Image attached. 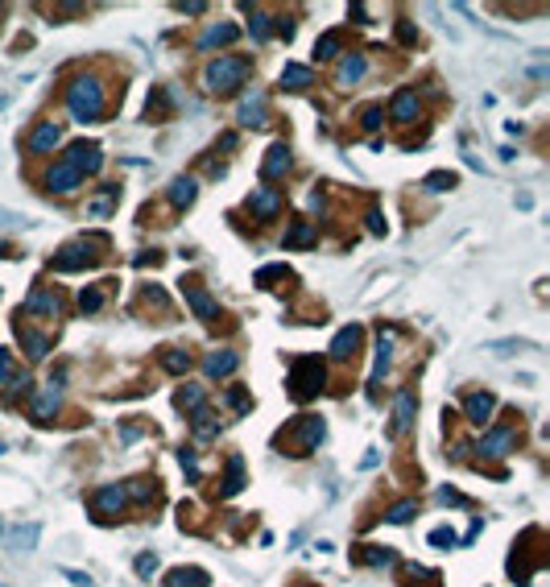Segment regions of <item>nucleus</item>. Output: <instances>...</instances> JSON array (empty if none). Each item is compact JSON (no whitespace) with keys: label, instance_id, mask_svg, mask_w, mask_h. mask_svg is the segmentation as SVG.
Listing matches in <instances>:
<instances>
[{"label":"nucleus","instance_id":"34","mask_svg":"<svg viewBox=\"0 0 550 587\" xmlns=\"http://www.w3.org/2000/svg\"><path fill=\"white\" fill-rule=\"evenodd\" d=\"M286 248H307V245H314V228H311V220H298L294 228L286 232V240H282Z\"/></svg>","mask_w":550,"mask_h":587},{"label":"nucleus","instance_id":"20","mask_svg":"<svg viewBox=\"0 0 550 587\" xmlns=\"http://www.w3.org/2000/svg\"><path fill=\"white\" fill-rule=\"evenodd\" d=\"M207 583H211V575L203 566H174L166 575V587H207Z\"/></svg>","mask_w":550,"mask_h":587},{"label":"nucleus","instance_id":"43","mask_svg":"<svg viewBox=\"0 0 550 587\" xmlns=\"http://www.w3.org/2000/svg\"><path fill=\"white\" fill-rule=\"evenodd\" d=\"M282 277H290V269H286V265H265V269L257 273L253 281H257L261 290H269V281H282Z\"/></svg>","mask_w":550,"mask_h":587},{"label":"nucleus","instance_id":"17","mask_svg":"<svg viewBox=\"0 0 550 587\" xmlns=\"http://www.w3.org/2000/svg\"><path fill=\"white\" fill-rule=\"evenodd\" d=\"M240 368V356L236 352H228V347H219V352H211L207 360H203V372L211 376V381H219V376H232Z\"/></svg>","mask_w":550,"mask_h":587},{"label":"nucleus","instance_id":"3","mask_svg":"<svg viewBox=\"0 0 550 587\" xmlns=\"http://www.w3.org/2000/svg\"><path fill=\"white\" fill-rule=\"evenodd\" d=\"M327 385V368L319 356H298L294 368H290V393H294V401H311L319 397Z\"/></svg>","mask_w":550,"mask_h":587},{"label":"nucleus","instance_id":"25","mask_svg":"<svg viewBox=\"0 0 550 587\" xmlns=\"http://www.w3.org/2000/svg\"><path fill=\"white\" fill-rule=\"evenodd\" d=\"M356 347H360V327H343V331H335V340H331V356H335V360H348Z\"/></svg>","mask_w":550,"mask_h":587},{"label":"nucleus","instance_id":"22","mask_svg":"<svg viewBox=\"0 0 550 587\" xmlns=\"http://www.w3.org/2000/svg\"><path fill=\"white\" fill-rule=\"evenodd\" d=\"M463 410H468V422L484 426V422L493 418V410H497V401H493V393H472V397L463 401Z\"/></svg>","mask_w":550,"mask_h":587},{"label":"nucleus","instance_id":"8","mask_svg":"<svg viewBox=\"0 0 550 587\" xmlns=\"http://www.w3.org/2000/svg\"><path fill=\"white\" fill-rule=\"evenodd\" d=\"M67 162H71L79 174H96L99 166H104V153H99L96 141H75V145L67 149Z\"/></svg>","mask_w":550,"mask_h":587},{"label":"nucleus","instance_id":"54","mask_svg":"<svg viewBox=\"0 0 550 587\" xmlns=\"http://www.w3.org/2000/svg\"><path fill=\"white\" fill-rule=\"evenodd\" d=\"M368 232H373V236H385V220H381V211H368Z\"/></svg>","mask_w":550,"mask_h":587},{"label":"nucleus","instance_id":"16","mask_svg":"<svg viewBox=\"0 0 550 587\" xmlns=\"http://www.w3.org/2000/svg\"><path fill=\"white\" fill-rule=\"evenodd\" d=\"M62 145V128L54 121H46V124H38L33 133H29V153H50V149H58Z\"/></svg>","mask_w":550,"mask_h":587},{"label":"nucleus","instance_id":"33","mask_svg":"<svg viewBox=\"0 0 550 587\" xmlns=\"http://www.w3.org/2000/svg\"><path fill=\"white\" fill-rule=\"evenodd\" d=\"M162 368L174 372V376L191 372V352H182V347H162Z\"/></svg>","mask_w":550,"mask_h":587},{"label":"nucleus","instance_id":"32","mask_svg":"<svg viewBox=\"0 0 550 587\" xmlns=\"http://www.w3.org/2000/svg\"><path fill=\"white\" fill-rule=\"evenodd\" d=\"M389 352H393V335L389 331H381V340H377V364H373V389L381 385V376H385V368H389Z\"/></svg>","mask_w":550,"mask_h":587},{"label":"nucleus","instance_id":"28","mask_svg":"<svg viewBox=\"0 0 550 587\" xmlns=\"http://www.w3.org/2000/svg\"><path fill=\"white\" fill-rule=\"evenodd\" d=\"M191 426H194V439H216V435H219V418L211 414L207 406H199V410H194Z\"/></svg>","mask_w":550,"mask_h":587},{"label":"nucleus","instance_id":"58","mask_svg":"<svg viewBox=\"0 0 550 587\" xmlns=\"http://www.w3.org/2000/svg\"><path fill=\"white\" fill-rule=\"evenodd\" d=\"M439 496H443V501H451V505H463V496H459V492H451V488H443Z\"/></svg>","mask_w":550,"mask_h":587},{"label":"nucleus","instance_id":"9","mask_svg":"<svg viewBox=\"0 0 550 587\" xmlns=\"http://www.w3.org/2000/svg\"><path fill=\"white\" fill-rule=\"evenodd\" d=\"M62 406V376H50V385L42 389V397L33 401V422H50Z\"/></svg>","mask_w":550,"mask_h":587},{"label":"nucleus","instance_id":"51","mask_svg":"<svg viewBox=\"0 0 550 587\" xmlns=\"http://www.w3.org/2000/svg\"><path fill=\"white\" fill-rule=\"evenodd\" d=\"M228 406H236L240 414H244V410H248V393H244V389H228Z\"/></svg>","mask_w":550,"mask_h":587},{"label":"nucleus","instance_id":"27","mask_svg":"<svg viewBox=\"0 0 550 587\" xmlns=\"http://www.w3.org/2000/svg\"><path fill=\"white\" fill-rule=\"evenodd\" d=\"M314 83V71L311 67H298V62H286L282 67V87H294V91H302V87H311Z\"/></svg>","mask_w":550,"mask_h":587},{"label":"nucleus","instance_id":"38","mask_svg":"<svg viewBox=\"0 0 550 587\" xmlns=\"http://www.w3.org/2000/svg\"><path fill=\"white\" fill-rule=\"evenodd\" d=\"M422 186L439 195V191H451V186H459V178H455L451 170H434V174H427V182H422Z\"/></svg>","mask_w":550,"mask_h":587},{"label":"nucleus","instance_id":"6","mask_svg":"<svg viewBox=\"0 0 550 587\" xmlns=\"http://www.w3.org/2000/svg\"><path fill=\"white\" fill-rule=\"evenodd\" d=\"M248 207H253V216H257V220H277V216H282V207H286V199H282V191H277V186H257V191H253V199H248Z\"/></svg>","mask_w":550,"mask_h":587},{"label":"nucleus","instance_id":"36","mask_svg":"<svg viewBox=\"0 0 550 587\" xmlns=\"http://www.w3.org/2000/svg\"><path fill=\"white\" fill-rule=\"evenodd\" d=\"M116 199H120V186H104V191H99V195L92 199V207H87V211H92L96 220H104V216H108V211L116 207Z\"/></svg>","mask_w":550,"mask_h":587},{"label":"nucleus","instance_id":"52","mask_svg":"<svg viewBox=\"0 0 550 587\" xmlns=\"http://www.w3.org/2000/svg\"><path fill=\"white\" fill-rule=\"evenodd\" d=\"M431 542H434V546H455L459 538H455V530H434Z\"/></svg>","mask_w":550,"mask_h":587},{"label":"nucleus","instance_id":"49","mask_svg":"<svg viewBox=\"0 0 550 587\" xmlns=\"http://www.w3.org/2000/svg\"><path fill=\"white\" fill-rule=\"evenodd\" d=\"M178 464L187 467V476H191V480H199V464H194V451H187V447H182V451H178Z\"/></svg>","mask_w":550,"mask_h":587},{"label":"nucleus","instance_id":"40","mask_svg":"<svg viewBox=\"0 0 550 587\" xmlns=\"http://www.w3.org/2000/svg\"><path fill=\"white\" fill-rule=\"evenodd\" d=\"M414 513H418V501H397V505L385 513V521H393V525H406Z\"/></svg>","mask_w":550,"mask_h":587},{"label":"nucleus","instance_id":"2","mask_svg":"<svg viewBox=\"0 0 550 587\" xmlns=\"http://www.w3.org/2000/svg\"><path fill=\"white\" fill-rule=\"evenodd\" d=\"M248 71H253V62H248V58H240V54H219L216 62L207 67L203 83H207V91L224 96V91H236L240 83L248 79Z\"/></svg>","mask_w":550,"mask_h":587},{"label":"nucleus","instance_id":"45","mask_svg":"<svg viewBox=\"0 0 550 587\" xmlns=\"http://www.w3.org/2000/svg\"><path fill=\"white\" fill-rule=\"evenodd\" d=\"M153 571H158V554H153V550L137 554V575H141V579H153Z\"/></svg>","mask_w":550,"mask_h":587},{"label":"nucleus","instance_id":"39","mask_svg":"<svg viewBox=\"0 0 550 587\" xmlns=\"http://www.w3.org/2000/svg\"><path fill=\"white\" fill-rule=\"evenodd\" d=\"M99 306H104V290H99V286H87V290L79 294V311H83V315H96Z\"/></svg>","mask_w":550,"mask_h":587},{"label":"nucleus","instance_id":"46","mask_svg":"<svg viewBox=\"0 0 550 587\" xmlns=\"http://www.w3.org/2000/svg\"><path fill=\"white\" fill-rule=\"evenodd\" d=\"M522 347H529L526 340H505V343H488V352H497V356H513V352H522Z\"/></svg>","mask_w":550,"mask_h":587},{"label":"nucleus","instance_id":"12","mask_svg":"<svg viewBox=\"0 0 550 587\" xmlns=\"http://www.w3.org/2000/svg\"><path fill=\"white\" fill-rule=\"evenodd\" d=\"M79 182H83V174L75 170L71 162H58V166H50V174H46V186H50V191H58V195L79 191Z\"/></svg>","mask_w":550,"mask_h":587},{"label":"nucleus","instance_id":"47","mask_svg":"<svg viewBox=\"0 0 550 587\" xmlns=\"http://www.w3.org/2000/svg\"><path fill=\"white\" fill-rule=\"evenodd\" d=\"M253 33H257V42L269 38V17H265L261 9H253Z\"/></svg>","mask_w":550,"mask_h":587},{"label":"nucleus","instance_id":"5","mask_svg":"<svg viewBox=\"0 0 550 587\" xmlns=\"http://www.w3.org/2000/svg\"><path fill=\"white\" fill-rule=\"evenodd\" d=\"M0 393H9V397H25L29 393V372L13 364V356L4 347H0Z\"/></svg>","mask_w":550,"mask_h":587},{"label":"nucleus","instance_id":"14","mask_svg":"<svg viewBox=\"0 0 550 587\" xmlns=\"http://www.w3.org/2000/svg\"><path fill=\"white\" fill-rule=\"evenodd\" d=\"M414 393H397V401H393V422H389V435L397 439V435H406L409 426H414Z\"/></svg>","mask_w":550,"mask_h":587},{"label":"nucleus","instance_id":"23","mask_svg":"<svg viewBox=\"0 0 550 587\" xmlns=\"http://www.w3.org/2000/svg\"><path fill=\"white\" fill-rule=\"evenodd\" d=\"M17 340H21V347L29 352V360H42V356L50 352V335L33 331V327H21V323H17Z\"/></svg>","mask_w":550,"mask_h":587},{"label":"nucleus","instance_id":"4","mask_svg":"<svg viewBox=\"0 0 550 587\" xmlns=\"http://www.w3.org/2000/svg\"><path fill=\"white\" fill-rule=\"evenodd\" d=\"M96 265V252L87 240H71L67 248H58L54 252V269L58 273H79V269H92Z\"/></svg>","mask_w":550,"mask_h":587},{"label":"nucleus","instance_id":"35","mask_svg":"<svg viewBox=\"0 0 550 587\" xmlns=\"http://www.w3.org/2000/svg\"><path fill=\"white\" fill-rule=\"evenodd\" d=\"M38 538H42V525H38V521H29V525H17V530H13V546L25 550V554L38 546Z\"/></svg>","mask_w":550,"mask_h":587},{"label":"nucleus","instance_id":"10","mask_svg":"<svg viewBox=\"0 0 550 587\" xmlns=\"http://www.w3.org/2000/svg\"><path fill=\"white\" fill-rule=\"evenodd\" d=\"M290 435L298 439V455H307V451H314V447L323 442L327 426H323V418H302L298 426H290Z\"/></svg>","mask_w":550,"mask_h":587},{"label":"nucleus","instance_id":"7","mask_svg":"<svg viewBox=\"0 0 550 587\" xmlns=\"http://www.w3.org/2000/svg\"><path fill=\"white\" fill-rule=\"evenodd\" d=\"M182 298H187V306L194 311V318H207V323H211V318H219V302L203 290L199 281H182Z\"/></svg>","mask_w":550,"mask_h":587},{"label":"nucleus","instance_id":"18","mask_svg":"<svg viewBox=\"0 0 550 587\" xmlns=\"http://www.w3.org/2000/svg\"><path fill=\"white\" fill-rule=\"evenodd\" d=\"M290 170V145L286 141H277V145H269L265 149V166H261V174L273 182V178H282V174Z\"/></svg>","mask_w":550,"mask_h":587},{"label":"nucleus","instance_id":"37","mask_svg":"<svg viewBox=\"0 0 550 587\" xmlns=\"http://www.w3.org/2000/svg\"><path fill=\"white\" fill-rule=\"evenodd\" d=\"M360 563L389 566V563H393V550H389V546H364V550H360Z\"/></svg>","mask_w":550,"mask_h":587},{"label":"nucleus","instance_id":"61","mask_svg":"<svg viewBox=\"0 0 550 587\" xmlns=\"http://www.w3.org/2000/svg\"><path fill=\"white\" fill-rule=\"evenodd\" d=\"M4 451H9V447H4V442H0V455H4Z\"/></svg>","mask_w":550,"mask_h":587},{"label":"nucleus","instance_id":"1","mask_svg":"<svg viewBox=\"0 0 550 587\" xmlns=\"http://www.w3.org/2000/svg\"><path fill=\"white\" fill-rule=\"evenodd\" d=\"M67 108L79 124H92L104 116V83L96 74H79L71 87H67Z\"/></svg>","mask_w":550,"mask_h":587},{"label":"nucleus","instance_id":"26","mask_svg":"<svg viewBox=\"0 0 550 587\" xmlns=\"http://www.w3.org/2000/svg\"><path fill=\"white\" fill-rule=\"evenodd\" d=\"M236 25H211V29H207V33H203V38H199V50H216V46H228V42H236Z\"/></svg>","mask_w":550,"mask_h":587},{"label":"nucleus","instance_id":"41","mask_svg":"<svg viewBox=\"0 0 550 587\" xmlns=\"http://www.w3.org/2000/svg\"><path fill=\"white\" fill-rule=\"evenodd\" d=\"M360 124H364L368 133H377V128L385 124V108H381V104H368V108L360 112Z\"/></svg>","mask_w":550,"mask_h":587},{"label":"nucleus","instance_id":"42","mask_svg":"<svg viewBox=\"0 0 550 587\" xmlns=\"http://www.w3.org/2000/svg\"><path fill=\"white\" fill-rule=\"evenodd\" d=\"M199 406H203V389H199V385H187V389L178 393V410H199Z\"/></svg>","mask_w":550,"mask_h":587},{"label":"nucleus","instance_id":"31","mask_svg":"<svg viewBox=\"0 0 550 587\" xmlns=\"http://www.w3.org/2000/svg\"><path fill=\"white\" fill-rule=\"evenodd\" d=\"M194 195H199L194 178H174V182H170V203H174V207H191Z\"/></svg>","mask_w":550,"mask_h":587},{"label":"nucleus","instance_id":"48","mask_svg":"<svg viewBox=\"0 0 550 587\" xmlns=\"http://www.w3.org/2000/svg\"><path fill=\"white\" fill-rule=\"evenodd\" d=\"M124 496H137V501H149V496H153V488H149V480H133V484L124 488Z\"/></svg>","mask_w":550,"mask_h":587},{"label":"nucleus","instance_id":"50","mask_svg":"<svg viewBox=\"0 0 550 587\" xmlns=\"http://www.w3.org/2000/svg\"><path fill=\"white\" fill-rule=\"evenodd\" d=\"M62 579H71L75 587H92V575H87V571H71V566H62Z\"/></svg>","mask_w":550,"mask_h":587},{"label":"nucleus","instance_id":"24","mask_svg":"<svg viewBox=\"0 0 550 587\" xmlns=\"http://www.w3.org/2000/svg\"><path fill=\"white\" fill-rule=\"evenodd\" d=\"M364 71H368V62H364L360 54H348V58L339 62V71H335V83H339V87H352V83L364 79Z\"/></svg>","mask_w":550,"mask_h":587},{"label":"nucleus","instance_id":"53","mask_svg":"<svg viewBox=\"0 0 550 587\" xmlns=\"http://www.w3.org/2000/svg\"><path fill=\"white\" fill-rule=\"evenodd\" d=\"M0 223H13V228L21 223V228H29V220H25V216H17V211H9V207H0Z\"/></svg>","mask_w":550,"mask_h":587},{"label":"nucleus","instance_id":"19","mask_svg":"<svg viewBox=\"0 0 550 587\" xmlns=\"http://www.w3.org/2000/svg\"><path fill=\"white\" fill-rule=\"evenodd\" d=\"M25 315H50V318H58V294H50L46 286L29 290V298H25Z\"/></svg>","mask_w":550,"mask_h":587},{"label":"nucleus","instance_id":"15","mask_svg":"<svg viewBox=\"0 0 550 587\" xmlns=\"http://www.w3.org/2000/svg\"><path fill=\"white\" fill-rule=\"evenodd\" d=\"M124 501H128V496H124V484H104V488H96V496H92V509L108 517V513H120Z\"/></svg>","mask_w":550,"mask_h":587},{"label":"nucleus","instance_id":"55","mask_svg":"<svg viewBox=\"0 0 550 587\" xmlns=\"http://www.w3.org/2000/svg\"><path fill=\"white\" fill-rule=\"evenodd\" d=\"M397 38H402V42H406V46H409V42H414L418 33H414V25H409V21H402V25H397Z\"/></svg>","mask_w":550,"mask_h":587},{"label":"nucleus","instance_id":"57","mask_svg":"<svg viewBox=\"0 0 550 587\" xmlns=\"http://www.w3.org/2000/svg\"><path fill=\"white\" fill-rule=\"evenodd\" d=\"M178 9H182V13H191V17H199V13H203V4H199V0H191V4H178Z\"/></svg>","mask_w":550,"mask_h":587},{"label":"nucleus","instance_id":"11","mask_svg":"<svg viewBox=\"0 0 550 587\" xmlns=\"http://www.w3.org/2000/svg\"><path fill=\"white\" fill-rule=\"evenodd\" d=\"M240 124L244 128H265L269 124V116H265V91H248V96L240 99Z\"/></svg>","mask_w":550,"mask_h":587},{"label":"nucleus","instance_id":"21","mask_svg":"<svg viewBox=\"0 0 550 587\" xmlns=\"http://www.w3.org/2000/svg\"><path fill=\"white\" fill-rule=\"evenodd\" d=\"M389 116L397 124H409L414 116H418V96L409 91V87H402L397 96H393V104H389Z\"/></svg>","mask_w":550,"mask_h":587},{"label":"nucleus","instance_id":"44","mask_svg":"<svg viewBox=\"0 0 550 587\" xmlns=\"http://www.w3.org/2000/svg\"><path fill=\"white\" fill-rule=\"evenodd\" d=\"M314 54H319V58H335V54H339V33H323V38L314 42Z\"/></svg>","mask_w":550,"mask_h":587},{"label":"nucleus","instance_id":"56","mask_svg":"<svg viewBox=\"0 0 550 587\" xmlns=\"http://www.w3.org/2000/svg\"><path fill=\"white\" fill-rule=\"evenodd\" d=\"M141 439V426H124V430H120V442H137Z\"/></svg>","mask_w":550,"mask_h":587},{"label":"nucleus","instance_id":"60","mask_svg":"<svg viewBox=\"0 0 550 587\" xmlns=\"http://www.w3.org/2000/svg\"><path fill=\"white\" fill-rule=\"evenodd\" d=\"M4 104H9V96H0V108H4Z\"/></svg>","mask_w":550,"mask_h":587},{"label":"nucleus","instance_id":"29","mask_svg":"<svg viewBox=\"0 0 550 587\" xmlns=\"http://www.w3.org/2000/svg\"><path fill=\"white\" fill-rule=\"evenodd\" d=\"M170 112H174V96H170L166 87H158V91L149 96V108H145V116H149V121H170Z\"/></svg>","mask_w":550,"mask_h":587},{"label":"nucleus","instance_id":"62","mask_svg":"<svg viewBox=\"0 0 550 587\" xmlns=\"http://www.w3.org/2000/svg\"><path fill=\"white\" fill-rule=\"evenodd\" d=\"M0 17H4V9H0Z\"/></svg>","mask_w":550,"mask_h":587},{"label":"nucleus","instance_id":"13","mask_svg":"<svg viewBox=\"0 0 550 587\" xmlns=\"http://www.w3.org/2000/svg\"><path fill=\"white\" fill-rule=\"evenodd\" d=\"M509 447H513V426H497V430H488L484 439H480V455L484 459H501V455H509Z\"/></svg>","mask_w":550,"mask_h":587},{"label":"nucleus","instance_id":"59","mask_svg":"<svg viewBox=\"0 0 550 587\" xmlns=\"http://www.w3.org/2000/svg\"><path fill=\"white\" fill-rule=\"evenodd\" d=\"M0 257H13V245H4V240H0Z\"/></svg>","mask_w":550,"mask_h":587},{"label":"nucleus","instance_id":"30","mask_svg":"<svg viewBox=\"0 0 550 587\" xmlns=\"http://www.w3.org/2000/svg\"><path fill=\"white\" fill-rule=\"evenodd\" d=\"M240 488H244V459H240V455H232V459H228V476H224V488H219V496H236Z\"/></svg>","mask_w":550,"mask_h":587}]
</instances>
